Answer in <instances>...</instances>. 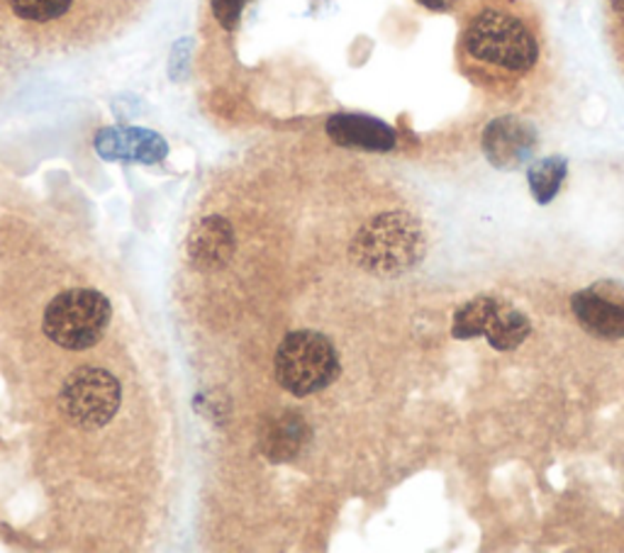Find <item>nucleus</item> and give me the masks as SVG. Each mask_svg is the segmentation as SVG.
I'll use <instances>...</instances> for the list:
<instances>
[{"instance_id":"11","label":"nucleus","mask_w":624,"mask_h":553,"mask_svg":"<svg viewBox=\"0 0 624 553\" xmlns=\"http://www.w3.org/2000/svg\"><path fill=\"white\" fill-rule=\"evenodd\" d=\"M532 334V322L530 318L520 312L515 305L501 300L495 315L491 318L489 326H485V339L495 351H515L524 339Z\"/></svg>"},{"instance_id":"10","label":"nucleus","mask_w":624,"mask_h":553,"mask_svg":"<svg viewBox=\"0 0 624 553\" xmlns=\"http://www.w3.org/2000/svg\"><path fill=\"white\" fill-rule=\"evenodd\" d=\"M234 254V232L224 218H205L189 237V257L198 269H220Z\"/></svg>"},{"instance_id":"18","label":"nucleus","mask_w":624,"mask_h":553,"mask_svg":"<svg viewBox=\"0 0 624 553\" xmlns=\"http://www.w3.org/2000/svg\"><path fill=\"white\" fill-rule=\"evenodd\" d=\"M610 6H613V10L617 12V18H620L622 24H624V0H610Z\"/></svg>"},{"instance_id":"8","label":"nucleus","mask_w":624,"mask_h":553,"mask_svg":"<svg viewBox=\"0 0 624 553\" xmlns=\"http://www.w3.org/2000/svg\"><path fill=\"white\" fill-rule=\"evenodd\" d=\"M328 134L334 144L366 149V152H391L397 144L395 130L376 118L340 112L328 120Z\"/></svg>"},{"instance_id":"5","label":"nucleus","mask_w":624,"mask_h":553,"mask_svg":"<svg viewBox=\"0 0 624 553\" xmlns=\"http://www.w3.org/2000/svg\"><path fill=\"white\" fill-rule=\"evenodd\" d=\"M120 400L122 391L115 375L98 366H81L61 385L59 408L71 424L98 430L115 418Z\"/></svg>"},{"instance_id":"12","label":"nucleus","mask_w":624,"mask_h":553,"mask_svg":"<svg viewBox=\"0 0 624 553\" xmlns=\"http://www.w3.org/2000/svg\"><path fill=\"white\" fill-rule=\"evenodd\" d=\"M305 420L293 412H283L279 420H273L264 426V439L261 449L271 461H289L303 446Z\"/></svg>"},{"instance_id":"9","label":"nucleus","mask_w":624,"mask_h":553,"mask_svg":"<svg viewBox=\"0 0 624 553\" xmlns=\"http://www.w3.org/2000/svg\"><path fill=\"white\" fill-rule=\"evenodd\" d=\"M95 149L103 159L140 163H157L169 152L167 142L149 130H103L95 137Z\"/></svg>"},{"instance_id":"17","label":"nucleus","mask_w":624,"mask_h":553,"mask_svg":"<svg viewBox=\"0 0 624 553\" xmlns=\"http://www.w3.org/2000/svg\"><path fill=\"white\" fill-rule=\"evenodd\" d=\"M417 3L432 12H449L461 6V0H417Z\"/></svg>"},{"instance_id":"16","label":"nucleus","mask_w":624,"mask_h":553,"mask_svg":"<svg viewBox=\"0 0 624 553\" xmlns=\"http://www.w3.org/2000/svg\"><path fill=\"white\" fill-rule=\"evenodd\" d=\"M249 0H212V16L224 30H236L242 22V12Z\"/></svg>"},{"instance_id":"14","label":"nucleus","mask_w":624,"mask_h":553,"mask_svg":"<svg viewBox=\"0 0 624 553\" xmlns=\"http://www.w3.org/2000/svg\"><path fill=\"white\" fill-rule=\"evenodd\" d=\"M566 179V161L561 157H548L536 161L534 167L527 171V181L532 188V195L536 198V203H552L556 198L561 183Z\"/></svg>"},{"instance_id":"7","label":"nucleus","mask_w":624,"mask_h":553,"mask_svg":"<svg viewBox=\"0 0 624 553\" xmlns=\"http://www.w3.org/2000/svg\"><path fill=\"white\" fill-rule=\"evenodd\" d=\"M536 149V130L527 120L505 115L495 118L483 130V152L495 169L515 171L524 167Z\"/></svg>"},{"instance_id":"1","label":"nucleus","mask_w":624,"mask_h":553,"mask_svg":"<svg viewBox=\"0 0 624 553\" xmlns=\"http://www.w3.org/2000/svg\"><path fill=\"white\" fill-rule=\"evenodd\" d=\"M459 67L485 93L522 91L542 67L544 28L532 0H473L461 22Z\"/></svg>"},{"instance_id":"15","label":"nucleus","mask_w":624,"mask_h":553,"mask_svg":"<svg viewBox=\"0 0 624 553\" xmlns=\"http://www.w3.org/2000/svg\"><path fill=\"white\" fill-rule=\"evenodd\" d=\"M73 0H8L18 18L30 22H49L64 16Z\"/></svg>"},{"instance_id":"3","label":"nucleus","mask_w":624,"mask_h":553,"mask_svg":"<svg viewBox=\"0 0 624 553\" xmlns=\"http://www.w3.org/2000/svg\"><path fill=\"white\" fill-rule=\"evenodd\" d=\"M273 366L283 391L295 398H308L334 383L340 375V356L324 334L298 330L283 336Z\"/></svg>"},{"instance_id":"2","label":"nucleus","mask_w":624,"mask_h":553,"mask_svg":"<svg viewBox=\"0 0 624 553\" xmlns=\"http://www.w3.org/2000/svg\"><path fill=\"white\" fill-rule=\"evenodd\" d=\"M422 257V230L407 212L373 218L352 242V259L373 273H401Z\"/></svg>"},{"instance_id":"4","label":"nucleus","mask_w":624,"mask_h":553,"mask_svg":"<svg viewBox=\"0 0 624 553\" xmlns=\"http://www.w3.org/2000/svg\"><path fill=\"white\" fill-rule=\"evenodd\" d=\"M110 300L93 288L59 293L44 310V334L61 349L83 351L101 342L110 324Z\"/></svg>"},{"instance_id":"6","label":"nucleus","mask_w":624,"mask_h":553,"mask_svg":"<svg viewBox=\"0 0 624 553\" xmlns=\"http://www.w3.org/2000/svg\"><path fill=\"white\" fill-rule=\"evenodd\" d=\"M571 310L585 332L617 342L624 339V283L597 281L571 298Z\"/></svg>"},{"instance_id":"13","label":"nucleus","mask_w":624,"mask_h":553,"mask_svg":"<svg viewBox=\"0 0 624 553\" xmlns=\"http://www.w3.org/2000/svg\"><path fill=\"white\" fill-rule=\"evenodd\" d=\"M497 305H501V298H493V295H479V298L469 300V303H464L454 312L452 334L456 339L483 336L485 326H489L491 318L495 315Z\"/></svg>"}]
</instances>
